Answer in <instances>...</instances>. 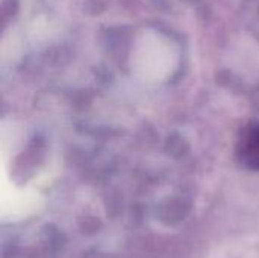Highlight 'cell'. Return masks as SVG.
I'll list each match as a JSON object with an SVG mask.
<instances>
[{
	"label": "cell",
	"mask_w": 259,
	"mask_h": 258,
	"mask_svg": "<svg viewBox=\"0 0 259 258\" xmlns=\"http://www.w3.org/2000/svg\"><path fill=\"white\" fill-rule=\"evenodd\" d=\"M178 46L165 35L146 30L140 35L132 49V71L147 84H159L165 81L178 67Z\"/></svg>",
	"instance_id": "1"
},
{
	"label": "cell",
	"mask_w": 259,
	"mask_h": 258,
	"mask_svg": "<svg viewBox=\"0 0 259 258\" xmlns=\"http://www.w3.org/2000/svg\"><path fill=\"white\" fill-rule=\"evenodd\" d=\"M2 249L3 258H58L62 251V237L47 230L3 233Z\"/></svg>",
	"instance_id": "2"
}]
</instances>
